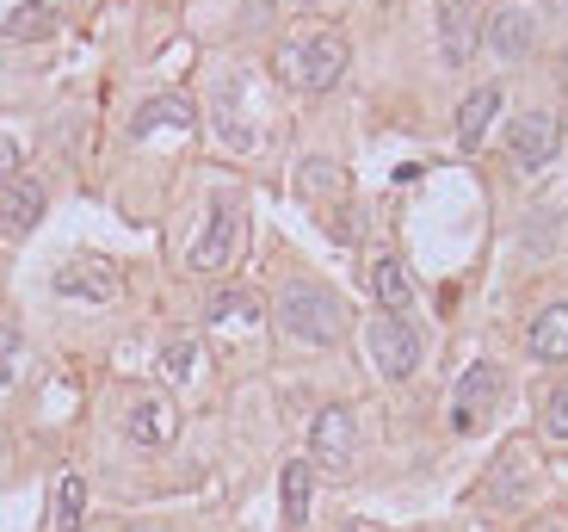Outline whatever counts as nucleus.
Here are the masks:
<instances>
[{
    "label": "nucleus",
    "mask_w": 568,
    "mask_h": 532,
    "mask_svg": "<svg viewBox=\"0 0 568 532\" xmlns=\"http://www.w3.org/2000/svg\"><path fill=\"white\" fill-rule=\"evenodd\" d=\"M272 317L297 347H341L346 334V303L327 285H315V279H291L278 291V303H272Z\"/></svg>",
    "instance_id": "nucleus-1"
},
{
    "label": "nucleus",
    "mask_w": 568,
    "mask_h": 532,
    "mask_svg": "<svg viewBox=\"0 0 568 532\" xmlns=\"http://www.w3.org/2000/svg\"><path fill=\"white\" fill-rule=\"evenodd\" d=\"M346 74V38L341 31H303V38L278 43V81L297 93H327Z\"/></svg>",
    "instance_id": "nucleus-2"
},
{
    "label": "nucleus",
    "mask_w": 568,
    "mask_h": 532,
    "mask_svg": "<svg viewBox=\"0 0 568 532\" xmlns=\"http://www.w3.org/2000/svg\"><path fill=\"white\" fill-rule=\"evenodd\" d=\"M365 353H371V365H377V378L408 384V378L420 372V360H426V341H420V329H414L408 317L377 310V317L365 322Z\"/></svg>",
    "instance_id": "nucleus-3"
},
{
    "label": "nucleus",
    "mask_w": 568,
    "mask_h": 532,
    "mask_svg": "<svg viewBox=\"0 0 568 532\" xmlns=\"http://www.w3.org/2000/svg\"><path fill=\"white\" fill-rule=\"evenodd\" d=\"M242 230H247V223H242V199H235V192H216L204 230L192 235V248H185V267H192V273H229L235 254H242Z\"/></svg>",
    "instance_id": "nucleus-4"
},
{
    "label": "nucleus",
    "mask_w": 568,
    "mask_h": 532,
    "mask_svg": "<svg viewBox=\"0 0 568 532\" xmlns=\"http://www.w3.org/2000/svg\"><path fill=\"white\" fill-rule=\"evenodd\" d=\"M500 397H507V372H500L495 360L464 365V378H457V390H452V428L457 433H483L488 415L500 409Z\"/></svg>",
    "instance_id": "nucleus-5"
},
{
    "label": "nucleus",
    "mask_w": 568,
    "mask_h": 532,
    "mask_svg": "<svg viewBox=\"0 0 568 532\" xmlns=\"http://www.w3.org/2000/svg\"><path fill=\"white\" fill-rule=\"evenodd\" d=\"M353 452H358V421L346 403H327L310 428V464L327 476H346L353 471Z\"/></svg>",
    "instance_id": "nucleus-6"
},
{
    "label": "nucleus",
    "mask_w": 568,
    "mask_h": 532,
    "mask_svg": "<svg viewBox=\"0 0 568 532\" xmlns=\"http://www.w3.org/2000/svg\"><path fill=\"white\" fill-rule=\"evenodd\" d=\"M556 149H562V118H556V112H544V106H538V112H519V118L507 124V155L519 161L526 173L550 168V161H556Z\"/></svg>",
    "instance_id": "nucleus-7"
},
{
    "label": "nucleus",
    "mask_w": 568,
    "mask_h": 532,
    "mask_svg": "<svg viewBox=\"0 0 568 532\" xmlns=\"http://www.w3.org/2000/svg\"><path fill=\"white\" fill-rule=\"evenodd\" d=\"M173 433H180V409H173V397H161V390L130 397V409H124V440L130 446L161 452V446H173Z\"/></svg>",
    "instance_id": "nucleus-8"
},
{
    "label": "nucleus",
    "mask_w": 568,
    "mask_h": 532,
    "mask_svg": "<svg viewBox=\"0 0 568 532\" xmlns=\"http://www.w3.org/2000/svg\"><path fill=\"white\" fill-rule=\"evenodd\" d=\"M50 291H57V298H69V303H87V310H100V303H112V298H118V267H112V260H93V254L62 260L57 279H50Z\"/></svg>",
    "instance_id": "nucleus-9"
},
{
    "label": "nucleus",
    "mask_w": 568,
    "mask_h": 532,
    "mask_svg": "<svg viewBox=\"0 0 568 532\" xmlns=\"http://www.w3.org/2000/svg\"><path fill=\"white\" fill-rule=\"evenodd\" d=\"M483 43V7L476 0H439V57L445 69H464Z\"/></svg>",
    "instance_id": "nucleus-10"
},
{
    "label": "nucleus",
    "mask_w": 568,
    "mask_h": 532,
    "mask_svg": "<svg viewBox=\"0 0 568 532\" xmlns=\"http://www.w3.org/2000/svg\"><path fill=\"white\" fill-rule=\"evenodd\" d=\"M483 38H488V50H495V62H519V57H531V43H538V19L507 0V7L488 13Z\"/></svg>",
    "instance_id": "nucleus-11"
},
{
    "label": "nucleus",
    "mask_w": 568,
    "mask_h": 532,
    "mask_svg": "<svg viewBox=\"0 0 568 532\" xmlns=\"http://www.w3.org/2000/svg\"><path fill=\"white\" fill-rule=\"evenodd\" d=\"M43 204H50V192H43L31 173H13V180L0 187V235H31L43 223Z\"/></svg>",
    "instance_id": "nucleus-12"
},
{
    "label": "nucleus",
    "mask_w": 568,
    "mask_h": 532,
    "mask_svg": "<svg viewBox=\"0 0 568 532\" xmlns=\"http://www.w3.org/2000/svg\"><path fill=\"white\" fill-rule=\"evenodd\" d=\"M526 353L538 365H562L568 360V298H550L544 310H531L526 322Z\"/></svg>",
    "instance_id": "nucleus-13"
},
{
    "label": "nucleus",
    "mask_w": 568,
    "mask_h": 532,
    "mask_svg": "<svg viewBox=\"0 0 568 532\" xmlns=\"http://www.w3.org/2000/svg\"><path fill=\"white\" fill-rule=\"evenodd\" d=\"M199 124V106L185 100V93H155V100H142V112L130 118V137H155V130H192Z\"/></svg>",
    "instance_id": "nucleus-14"
},
{
    "label": "nucleus",
    "mask_w": 568,
    "mask_h": 532,
    "mask_svg": "<svg viewBox=\"0 0 568 532\" xmlns=\"http://www.w3.org/2000/svg\"><path fill=\"white\" fill-rule=\"evenodd\" d=\"M488 495H495V508H519V502L531 495V452H526V446H507V452L495 459Z\"/></svg>",
    "instance_id": "nucleus-15"
},
{
    "label": "nucleus",
    "mask_w": 568,
    "mask_h": 532,
    "mask_svg": "<svg viewBox=\"0 0 568 532\" xmlns=\"http://www.w3.org/2000/svg\"><path fill=\"white\" fill-rule=\"evenodd\" d=\"M371 291H377V310H389V317H408L414 310V273L402 267L396 254H377V267H371Z\"/></svg>",
    "instance_id": "nucleus-16"
},
{
    "label": "nucleus",
    "mask_w": 568,
    "mask_h": 532,
    "mask_svg": "<svg viewBox=\"0 0 568 532\" xmlns=\"http://www.w3.org/2000/svg\"><path fill=\"white\" fill-rule=\"evenodd\" d=\"M216 137H223L229 149H254L260 130L242 124V74H229L223 87H216Z\"/></svg>",
    "instance_id": "nucleus-17"
},
{
    "label": "nucleus",
    "mask_w": 568,
    "mask_h": 532,
    "mask_svg": "<svg viewBox=\"0 0 568 532\" xmlns=\"http://www.w3.org/2000/svg\"><path fill=\"white\" fill-rule=\"evenodd\" d=\"M278 502H284V520H291V526H303V520H310V502H315V464L310 459H284Z\"/></svg>",
    "instance_id": "nucleus-18"
},
{
    "label": "nucleus",
    "mask_w": 568,
    "mask_h": 532,
    "mask_svg": "<svg viewBox=\"0 0 568 532\" xmlns=\"http://www.w3.org/2000/svg\"><path fill=\"white\" fill-rule=\"evenodd\" d=\"M204 322L211 329H254V322H266V303L254 298V291H216L211 303H204Z\"/></svg>",
    "instance_id": "nucleus-19"
},
{
    "label": "nucleus",
    "mask_w": 568,
    "mask_h": 532,
    "mask_svg": "<svg viewBox=\"0 0 568 532\" xmlns=\"http://www.w3.org/2000/svg\"><path fill=\"white\" fill-rule=\"evenodd\" d=\"M495 112H500V87H476V93L457 106V149H483Z\"/></svg>",
    "instance_id": "nucleus-20"
},
{
    "label": "nucleus",
    "mask_w": 568,
    "mask_h": 532,
    "mask_svg": "<svg viewBox=\"0 0 568 532\" xmlns=\"http://www.w3.org/2000/svg\"><path fill=\"white\" fill-rule=\"evenodd\" d=\"M87 526V483L74 471L57 476V495H50V532H81Z\"/></svg>",
    "instance_id": "nucleus-21"
},
{
    "label": "nucleus",
    "mask_w": 568,
    "mask_h": 532,
    "mask_svg": "<svg viewBox=\"0 0 568 532\" xmlns=\"http://www.w3.org/2000/svg\"><path fill=\"white\" fill-rule=\"evenodd\" d=\"M0 31L19 38V43H26V38H50V31H57V0H19Z\"/></svg>",
    "instance_id": "nucleus-22"
},
{
    "label": "nucleus",
    "mask_w": 568,
    "mask_h": 532,
    "mask_svg": "<svg viewBox=\"0 0 568 532\" xmlns=\"http://www.w3.org/2000/svg\"><path fill=\"white\" fill-rule=\"evenodd\" d=\"M199 365H204V347L192 341V334H173V341L161 347V378H168V384H192Z\"/></svg>",
    "instance_id": "nucleus-23"
},
{
    "label": "nucleus",
    "mask_w": 568,
    "mask_h": 532,
    "mask_svg": "<svg viewBox=\"0 0 568 532\" xmlns=\"http://www.w3.org/2000/svg\"><path fill=\"white\" fill-rule=\"evenodd\" d=\"M538 428H544V440H550V446H568V378L550 390V397H544Z\"/></svg>",
    "instance_id": "nucleus-24"
},
{
    "label": "nucleus",
    "mask_w": 568,
    "mask_h": 532,
    "mask_svg": "<svg viewBox=\"0 0 568 532\" xmlns=\"http://www.w3.org/2000/svg\"><path fill=\"white\" fill-rule=\"evenodd\" d=\"M297 187L303 192H334V187H341V168H334L327 155H310V161H303V173H297Z\"/></svg>",
    "instance_id": "nucleus-25"
},
{
    "label": "nucleus",
    "mask_w": 568,
    "mask_h": 532,
    "mask_svg": "<svg viewBox=\"0 0 568 532\" xmlns=\"http://www.w3.org/2000/svg\"><path fill=\"white\" fill-rule=\"evenodd\" d=\"M19 353H26L19 329H7V322H0V384H13V378H19Z\"/></svg>",
    "instance_id": "nucleus-26"
},
{
    "label": "nucleus",
    "mask_w": 568,
    "mask_h": 532,
    "mask_svg": "<svg viewBox=\"0 0 568 532\" xmlns=\"http://www.w3.org/2000/svg\"><path fill=\"white\" fill-rule=\"evenodd\" d=\"M13 173H19V137H7V130H0V187H7Z\"/></svg>",
    "instance_id": "nucleus-27"
},
{
    "label": "nucleus",
    "mask_w": 568,
    "mask_h": 532,
    "mask_svg": "<svg viewBox=\"0 0 568 532\" xmlns=\"http://www.w3.org/2000/svg\"><path fill=\"white\" fill-rule=\"evenodd\" d=\"M531 532H562V526H556V520H538V526H531Z\"/></svg>",
    "instance_id": "nucleus-28"
},
{
    "label": "nucleus",
    "mask_w": 568,
    "mask_h": 532,
    "mask_svg": "<svg viewBox=\"0 0 568 532\" xmlns=\"http://www.w3.org/2000/svg\"><path fill=\"white\" fill-rule=\"evenodd\" d=\"M341 532H377V526H365V520H353V526H341Z\"/></svg>",
    "instance_id": "nucleus-29"
},
{
    "label": "nucleus",
    "mask_w": 568,
    "mask_h": 532,
    "mask_svg": "<svg viewBox=\"0 0 568 532\" xmlns=\"http://www.w3.org/2000/svg\"><path fill=\"white\" fill-rule=\"evenodd\" d=\"M550 7H556V13H568V0H550Z\"/></svg>",
    "instance_id": "nucleus-30"
},
{
    "label": "nucleus",
    "mask_w": 568,
    "mask_h": 532,
    "mask_svg": "<svg viewBox=\"0 0 568 532\" xmlns=\"http://www.w3.org/2000/svg\"><path fill=\"white\" fill-rule=\"evenodd\" d=\"M562 87H568V57H562Z\"/></svg>",
    "instance_id": "nucleus-31"
},
{
    "label": "nucleus",
    "mask_w": 568,
    "mask_h": 532,
    "mask_svg": "<svg viewBox=\"0 0 568 532\" xmlns=\"http://www.w3.org/2000/svg\"><path fill=\"white\" fill-rule=\"evenodd\" d=\"M297 7H315V0H297Z\"/></svg>",
    "instance_id": "nucleus-32"
},
{
    "label": "nucleus",
    "mask_w": 568,
    "mask_h": 532,
    "mask_svg": "<svg viewBox=\"0 0 568 532\" xmlns=\"http://www.w3.org/2000/svg\"><path fill=\"white\" fill-rule=\"evenodd\" d=\"M130 532H142V526H130Z\"/></svg>",
    "instance_id": "nucleus-33"
}]
</instances>
